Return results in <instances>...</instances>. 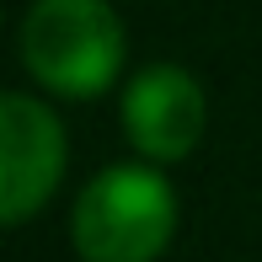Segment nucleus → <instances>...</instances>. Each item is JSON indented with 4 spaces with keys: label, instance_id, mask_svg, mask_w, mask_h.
I'll list each match as a JSON object with an SVG mask.
<instances>
[{
    "label": "nucleus",
    "instance_id": "1",
    "mask_svg": "<svg viewBox=\"0 0 262 262\" xmlns=\"http://www.w3.org/2000/svg\"><path fill=\"white\" fill-rule=\"evenodd\" d=\"M16 49L27 80L43 97L91 102L123 86L128 27L113 0H32Z\"/></svg>",
    "mask_w": 262,
    "mask_h": 262
},
{
    "label": "nucleus",
    "instance_id": "2",
    "mask_svg": "<svg viewBox=\"0 0 262 262\" xmlns=\"http://www.w3.org/2000/svg\"><path fill=\"white\" fill-rule=\"evenodd\" d=\"M177 198L166 166L113 161L70 204V246L80 262H161L177 235Z\"/></svg>",
    "mask_w": 262,
    "mask_h": 262
},
{
    "label": "nucleus",
    "instance_id": "3",
    "mask_svg": "<svg viewBox=\"0 0 262 262\" xmlns=\"http://www.w3.org/2000/svg\"><path fill=\"white\" fill-rule=\"evenodd\" d=\"M118 123H123V139L134 150V161H150V166L187 161L204 145V128H209L204 80L193 70L171 64V59L139 64L118 86Z\"/></svg>",
    "mask_w": 262,
    "mask_h": 262
},
{
    "label": "nucleus",
    "instance_id": "4",
    "mask_svg": "<svg viewBox=\"0 0 262 262\" xmlns=\"http://www.w3.org/2000/svg\"><path fill=\"white\" fill-rule=\"evenodd\" d=\"M70 139L64 123L38 91L0 97V225H27L64 182Z\"/></svg>",
    "mask_w": 262,
    "mask_h": 262
}]
</instances>
